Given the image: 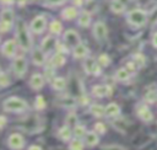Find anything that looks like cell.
<instances>
[{"instance_id":"1","label":"cell","mask_w":157,"mask_h":150,"mask_svg":"<svg viewBox=\"0 0 157 150\" xmlns=\"http://www.w3.org/2000/svg\"><path fill=\"white\" fill-rule=\"evenodd\" d=\"M29 105L28 102L18 96H10L2 101V111L6 113H15L21 114L26 111H28Z\"/></svg>"},{"instance_id":"2","label":"cell","mask_w":157,"mask_h":150,"mask_svg":"<svg viewBox=\"0 0 157 150\" xmlns=\"http://www.w3.org/2000/svg\"><path fill=\"white\" fill-rule=\"evenodd\" d=\"M15 39L18 43V47L23 50V52H28L31 50L32 47V38L29 34V30L27 27V25L23 21H18L16 25V33H15Z\"/></svg>"},{"instance_id":"3","label":"cell","mask_w":157,"mask_h":150,"mask_svg":"<svg viewBox=\"0 0 157 150\" xmlns=\"http://www.w3.org/2000/svg\"><path fill=\"white\" fill-rule=\"evenodd\" d=\"M126 21L134 27H141L147 22V14L140 9L131 10L126 16Z\"/></svg>"},{"instance_id":"4","label":"cell","mask_w":157,"mask_h":150,"mask_svg":"<svg viewBox=\"0 0 157 150\" xmlns=\"http://www.w3.org/2000/svg\"><path fill=\"white\" fill-rule=\"evenodd\" d=\"M27 68H28V63H27V59L23 55H17V57L13 58L12 64H11V69H12L13 75L17 79H22L26 75Z\"/></svg>"},{"instance_id":"5","label":"cell","mask_w":157,"mask_h":150,"mask_svg":"<svg viewBox=\"0 0 157 150\" xmlns=\"http://www.w3.org/2000/svg\"><path fill=\"white\" fill-rule=\"evenodd\" d=\"M6 146L10 150H23L26 146V139L20 132L10 133L6 139Z\"/></svg>"},{"instance_id":"6","label":"cell","mask_w":157,"mask_h":150,"mask_svg":"<svg viewBox=\"0 0 157 150\" xmlns=\"http://www.w3.org/2000/svg\"><path fill=\"white\" fill-rule=\"evenodd\" d=\"M135 113L137 116V118L144 122V123H151L155 119V114L152 112V109L148 107L147 103L142 102V103H137L135 107Z\"/></svg>"},{"instance_id":"7","label":"cell","mask_w":157,"mask_h":150,"mask_svg":"<svg viewBox=\"0 0 157 150\" xmlns=\"http://www.w3.org/2000/svg\"><path fill=\"white\" fill-rule=\"evenodd\" d=\"M13 11L11 9H4L1 12V21H0V31L1 33H6L12 28L13 25Z\"/></svg>"},{"instance_id":"8","label":"cell","mask_w":157,"mask_h":150,"mask_svg":"<svg viewBox=\"0 0 157 150\" xmlns=\"http://www.w3.org/2000/svg\"><path fill=\"white\" fill-rule=\"evenodd\" d=\"M82 66H83L85 73L88 74V75H96V76H97V75H99V74L102 73V66H101V64L98 63V60H96V59L92 58V57L85 58Z\"/></svg>"},{"instance_id":"9","label":"cell","mask_w":157,"mask_h":150,"mask_svg":"<svg viewBox=\"0 0 157 150\" xmlns=\"http://www.w3.org/2000/svg\"><path fill=\"white\" fill-rule=\"evenodd\" d=\"M91 95L96 98H104L110 97L113 95V87L105 84H96L91 89Z\"/></svg>"},{"instance_id":"10","label":"cell","mask_w":157,"mask_h":150,"mask_svg":"<svg viewBox=\"0 0 157 150\" xmlns=\"http://www.w3.org/2000/svg\"><path fill=\"white\" fill-rule=\"evenodd\" d=\"M17 48H18V43H17L16 39H7L1 45V53H2L4 57H6L9 59H12V58L16 57Z\"/></svg>"},{"instance_id":"11","label":"cell","mask_w":157,"mask_h":150,"mask_svg":"<svg viewBox=\"0 0 157 150\" xmlns=\"http://www.w3.org/2000/svg\"><path fill=\"white\" fill-rule=\"evenodd\" d=\"M47 28V18L43 16V15H39V16H36L31 25H29V30L31 32L36 33V34H40L44 32V30Z\"/></svg>"},{"instance_id":"12","label":"cell","mask_w":157,"mask_h":150,"mask_svg":"<svg viewBox=\"0 0 157 150\" xmlns=\"http://www.w3.org/2000/svg\"><path fill=\"white\" fill-rule=\"evenodd\" d=\"M63 41H64V43H65L69 48H71V49L75 48L77 44L81 43L78 33H77L76 31H74V30H67V31H65L64 34H63Z\"/></svg>"},{"instance_id":"13","label":"cell","mask_w":157,"mask_h":150,"mask_svg":"<svg viewBox=\"0 0 157 150\" xmlns=\"http://www.w3.org/2000/svg\"><path fill=\"white\" fill-rule=\"evenodd\" d=\"M45 76L44 74H40V73H34L31 75L29 77V81H28V85L29 87L33 90V91H39L44 87V84H45Z\"/></svg>"},{"instance_id":"14","label":"cell","mask_w":157,"mask_h":150,"mask_svg":"<svg viewBox=\"0 0 157 150\" xmlns=\"http://www.w3.org/2000/svg\"><path fill=\"white\" fill-rule=\"evenodd\" d=\"M92 33H93V37L96 38V41L102 42V41H104V39L107 38L108 28H107V26H105L104 22H102V21H97V22L93 25Z\"/></svg>"},{"instance_id":"15","label":"cell","mask_w":157,"mask_h":150,"mask_svg":"<svg viewBox=\"0 0 157 150\" xmlns=\"http://www.w3.org/2000/svg\"><path fill=\"white\" fill-rule=\"evenodd\" d=\"M47 55L48 54L40 47H38L31 52V60L36 66H43L47 63Z\"/></svg>"},{"instance_id":"16","label":"cell","mask_w":157,"mask_h":150,"mask_svg":"<svg viewBox=\"0 0 157 150\" xmlns=\"http://www.w3.org/2000/svg\"><path fill=\"white\" fill-rule=\"evenodd\" d=\"M99 136L101 135L96 130H93V129L92 130H87V133H86V135L83 138V141L86 144V148L92 149V148L97 146L99 144V141H101V138Z\"/></svg>"},{"instance_id":"17","label":"cell","mask_w":157,"mask_h":150,"mask_svg":"<svg viewBox=\"0 0 157 150\" xmlns=\"http://www.w3.org/2000/svg\"><path fill=\"white\" fill-rule=\"evenodd\" d=\"M88 113L97 118V119H101V118H104L105 117V106H103L102 103H97V102H92L90 103L88 106Z\"/></svg>"},{"instance_id":"18","label":"cell","mask_w":157,"mask_h":150,"mask_svg":"<svg viewBox=\"0 0 157 150\" xmlns=\"http://www.w3.org/2000/svg\"><path fill=\"white\" fill-rule=\"evenodd\" d=\"M56 136H58V139H60L61 141H64V143H69V141L74 138L72 128H71L70 125H67V124L64 123V125H61V127L58 129V132H56Z\"/></svg>"},{"instance_id":"19","label":"cell","mask_w":157,"mask_h":150,"mask_svg":"<svg viewBox=\"0 0 157 150\" xmlns=\"http://www.w3.org/2000/svg\"><path fill=\"white\" fill-rule=\"evenodd\" d=\"M58 42H59V41L54 37V34L47 36V37L42 41V43H40V48H42L47 54H49V53H52L53 50H55Z\"/></svg>"},{"instance_id":"20","label":"cell","mask_w":157,"mask_h":150,"mask_svg":"<svg viewBox=\"0 0 157 150\" xmlns=\"http://www.w3.org/2000/svg\"><path fill=\"white\" fill-rule=\"evenodd\" d=\"M121 113V108L117 102H109L105 105V118H118Z\"/></svg>"},{"instance_id":"21","label":"cell","mask_w":157,"mask_h":150,"mask_svg":"<svg viewBox=\"0 0 157 150\" xmlns=\"http://www.w3.org/2000/svg\"><path fill=\"white\" fill-rule=\"evenodd\" d=\"M88 52H90L88 47L83 43H80L75 48H72V57L75 59H85V58H87Z\"/></svg>"},{"instance_id":"22","label":"cell","mask_w":157,"mask_h":150,"mask_svg":"<svg viewBox=\"0 0 157 150\" xmlns=\"http://www.w3.org/2000/svg\"><path fill=\"white\" fill-rule=\"evenodd\" d=\"M50 86H52V89H53L54 91L61 92V91H64V90L66 89L67 81H66V79L63 77V76H55V77L50 81Z\"/></svg>"},{"instance_id":"23","label":"cell","mask_w":157,"mask_h":150,"mask_svg":"<svg viewBox=\"0 0 157 150\" xmlns=\"http://www.w3.org/2000/svg\"><path fill=\"white\" fill-rule=\"evenodd\" d=\"M85 149H86V144H85L83 139H81V138L74 136L67 143V150H85Z\"/></svg>"},{"instance_id":"24","label":"cell","mask_w":157,"mask_h":150,"mask_svg":"<svg viewBox=\"0 0 157 150\" xmlns=\"http://www.w3.org/2000/svg\"><path fill=\"white\" fill-rule=\"evenodd\" d=\"M49 63H50L55 69H56V68H61V66L66 63V58H65V55H64L63 53L56 52V53L50 58Z\"/></svg>"},{"instance_id":"25","label":"cell","mask_w":157,"mask_h":150,"mask_svg":"<svg viewBox=\"0 0 157 150\" xmlns=\"http://www.w3.org/2000/svg\"><path fill=\"white\" fill-rule=\"evenodd\" d=\"M131 76V73L126 69V68H119L115 74H114V77L117 81H120V82H125V81H129Z\"/></svg>"},{"instance_id":"26","label":"cell","mask_w":157,"mask_h":150,"mask_svg":"<svg viewBox=\"0 0 157 150\" xmlns=\"http://www.w3.org/2000/svg\"><path fill=\"white\" fill-rule=\"evenodd\" d=\"M77 15H78V12H77L76 7H74V6H67V7H65V9L61 11V17H63L64 20H67V21L76 18Z\"/></svg>"},{"instance_id":"27","label":"cell","mask_w":157,"mask_h":150,"mask_svg":"<svg viewBox=\"0 0 157 150\" xmlns=\"http://www.w3.org/2000/svg\"><path fill=\"white\" fill-rule=\"evenodd\" d=\"M77 25L80 27H82V28L88 27L91 25V15L88 12H86V11L81 12L78 15V17H77Z\"/></svg>"},{"instance_id":"28","label":"cell","mask_w":157,"mask_h":150,"mask_svg":"<svg viewBox=\"0 0 157 150\" xmlns=\"http://www.w3.org/2000/svg\"><path fill=\"white\" fill-rule=\"evenodd\" d=\"M77 123H78V117H77L76 112L75 111H69L66 117H65V124H67L71 128H74Z\"/></svg>"},{"instance_id":"29","label":"cell","mask_w":157,"mask_h":150,"mask_svg":"<svg viewBox=\"0 0 157 150\" xmlns=\"http://www.w3.org/2000/svg\"><path fill=\"white\" fill-rule=\"evenodd\" d=\"M49 32L52 34H54V36H59L63 32V25H61V22L58 21V20L52 21L50 25H49Z\"/></svg>"},{"instance_id":"30","label":"cell","mask_w":157,"mask_h":150,"mask_svg":"<svg viewBox=\"0 0 157 150\" xmlns=\"http://www.w3.org/2000/svg\"><path fill=\"white\" fill-rule=\"evenodd\" d=\"M144 102L147 105H153L157 102V90H147V92L144 95Z\"/></svg>"},{"instance_id":"31","label":"cell","mask_w":157,"mask_h":150,"mask_svg":"<svg viewBox=\"0 0 157 150\" xmlns=\"http://www.w3.org/2000/svg\"><path fill=\"white\" fill-rule=\"evenodd\" d=\"M72 132H74V136L83 139L85 135H86V133H87V129H86V127H85L82 123L78 122V123L72 128Z\"/></svg>"},{"instance_id":"32","label":"cell","mask_w":157,"mask_h":150,"mask_svg":"<svg viewBox=\"0 0 157 150\" xmlns=\"http://www.w3.org/2000/svg\"><path fill=\"white\" fill-rule=\"evenodd\" d=\"M47 107V101L44 98V96L42 95H37L34 98V108L37 111H44Z\"/></svg>"},{"instance_id":"33","label":"cell","mask_w":157,"mask_h":150,"mask_svg":"<svg viewBox=\"0 0 157 150\" xmlns=\"http://www.w3.org/2000/svg\"><path fill=\"white\" fill-rule=\"evenodd\" d=\"M125 4L118 1V0H113L110 2V10L114 12V14H123L124 10H125Z\"/></svg>"},{"instance_id":"34","label":"cell","mask_w":157,"mask_h":150,"mask_svg":"<svg viewBox=\"0 0 157 150\" xmlns=\"http://www.w3.org/2000/svg\"><path fill=\"white\" fill-rule=\"evenodd\" d=\"M44 76H45V80L47 81H52L54 77H55V68L49 63L47 66H45V71H44Z\"/></svg>"},{"instance_id":"35","label":"cell","mask_w":157,"mask_h":150,"mask_svg":"<svg viewBox=\"0 0 157 150\" xmlns=\"http://www.w3.org/2000/svg\"><path fill=\"white\" fill-rule=\"evenodd\" d=\"M10 84H11L10 75H7V74L2 70V71L0 73V86H1V89H6Z\"/></svg>"},{"instance_id":"36","label":"cell","mask_w":157,"mask_h":150,"mask_svg":"<svg viewBox=\"0 0 157 150\" xmlns=\"http://www.w3.org/2000/svg\"><path fill=\"white\" fill-rule=\"evenodd\" d=\"M93 130H96L99 135H104V134L107 133V125H105L103 122L98 120V122H96V123L93 124Z\"/></svg>"},{"instance_id":"37","label":"cell","mask_w":157,"mask_h":150,"mask_svg":"<svg viewBox=\"0 0 157 150\" xmlns=\"http://www.w3.org/2000/svg\"><path fill=\"white\" fill-rule=\"evenodd\" d=\"M134 61H135V64L137 65V68H142V66L146 64V58H145L144 54L136 53V54H134Z\"/></svg>"},{"instance_id":"38","label":"cell","mask_w":157,"mask_h":150,"mask_svg":"<svg viewBox=\"0 0 157 150\" xmlns=\"http://www.w3.org/2000/svg\"><path fill=\"white\" fill-rule=\"evenodd\" d=\"M97 60H98V63L101 64V66H108V65L110 64V58H109V55L105 54V53L99 54V57H98Z\"/></svg>"},{"instance_id":"39","label":"cell","mask_w":157,"mask_h":150,"mask_svg":"<svg viewBox=\"0 0 157 150\" xmlns=\"http://www.w3.org/2000/svg\"><path fill=\"white\" fill-rule=\"evenodd\" d=\"M69 47L63 42H58V44H56V48H55V50L56 52H59V53H63V54H65V53H69Z\"/></svg>"},{"instance_id":"40","label":"cell","mask_w":157,"mask_h":150,"mask_svg":"<svg viewBox=\"0 0 157 150\" xmlns=\"http://www.w3.org/2000/svg\"><path fill=\"white\" fill-rule=\"evenodd\" d=\"M77 103L80 105V106H90V97L88 96H86V95H82V96H80L77 100Z\"/></svg>"},{"instance_id":"41","label":"cell","mask_w":157,"mask_h":150,"mask_svg":"<svg viewBox=\"0 0 157 150\" xmlns=\"http://www.w3.org/2000/svg\"><path fill=\"white\" fill-rule=\"evenodd\" d=\"M125 68H126L130 73H135V71H136V69H137V65L135 64V61H134V60H131V61H128V63H126Z\"/></svg>"},{"instance_id":"42","label":"cell","mask_w":157,"mask_h":150,"mask_svg":"<svg viewBox=\"0 0 157 150\" xmlns=\"http://www.w3.org/2000/svg\"><path fill=\"white\" fill-rule=\"evenodd\" d=\"M47 5L49 6H58V5H63L65 2V0H45Z\"/></svg>"},{"instance_id":"43","label":"cell","mask_w":157,"mask_h":150,"mask_svg":"<svg viewBox=\"0 0 157 150\" xmlns=\"http://www.w3.org/2000/svg\"><path fill=\"white\" fill-rule=\"evenodd\" d=\"M6 123H7V118H6V116H5V114H1V116H0V129H1V130L5 129Z\"/></svg>"},{"instance_id":"44","label":"cell","mask_w":157,"mask_h":150,"mask_svg":"<svg viewBox=\"0 0 157 150\" xmlns=\"http://www.w3.org/2000/svg\"><path fill=\"white\" fill-rule=\"evenodd\" d=\"M26 150H44V149L38 144H31Z\"/></svg>"},{"instance_id":"45","label":"cell","mask_w":157,"mask_h":150,"mask_svg":"<svg viewBox=\"0 0 157 150\" xmlns=\"http://www.w3.org/2000/svg\"><path fill=\"white\" fill-rule=\"evenodd\" d=\"M151 42H152V45L157 49V32H155L153 33V36H152V39H151Z\"/></svg>"},{"instance_id":"46","label":"cell","mask_w":157,"mask_h":150,"mask_svg":"<svg viewBox=\"0 0 157 150\" xmlns=\"http://www.w3.org/2000/svg\"><path fill=\"white\" fill-rule=\"evenodd\" d=\"M72 2H74V5H75V6H82L83 0H72Z\"/></svg>"},{"instance_id":"47","label":"cell","mask_w":157,"mask_h":150,"mask_svg":"<svg viewBox=\"0 0 157 150\" xmlns=\"http://www.w3.org/2000/svg\"><path fill=\"white\" fill-rule=\"evenodd\" d=\"M13 1L15 0H1V2L5 5H11V4H13Z\"/></svg>"},{"instance_id":"48","label":"cell","mask_w":157,"mask_h":150,"mask_svg":"<svg viewBox=\"0 0 157 150\" xmlns=\"http://www.w3.org/2000/svg\"><path fill=\"white\" fill-rule=\"evenodd\" d=\"M26 2H27V0H17L18 6H25V5H26Z\"/></svg>"},{"instance_id":"49","label":"cell","mask_w":157,"mask_h":150,"mask_svg":"<svg viewBox=\"0 0 157 150\" xmlns=\"http://www.w3.org/2000/svg\"><path fill=\"white\" fill-rule=\"evenodd\" d=\"M118 1H120V2H123V4H125V5H128V4L130 2V0H118Z\"/></svg>"}]
</instances>
